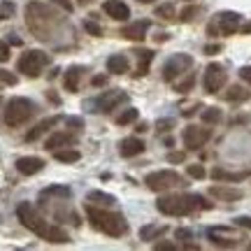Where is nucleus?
<instances>
[{
    "label": "nucleus",
    "mask_w": 251,
    "mask_h": 251,
    "mask_svg": "<svg viewBox=\"0 0 251 251\" xmlns=\"http://www.w3.org/2000/svg\"><path fill=\"white\" fill-rule=\"evenodd\" d=\"M26 26L37 40L51 42L61 30L68 28V24H65V19L58 17L49 5L33 0V2H28L26 5Z\"/></svg>",
    "instance_id": "1"
},
{
    "label": "nucleus",
    "mask_w": 251,
    "mask_h": 251,
    "mask_svg": "<svg viewBox=\"0 0 251 251\" xmlns=\"http://www.w3.org/2000/svg\"><path fill=\"white\" fill-rule=\"evenodd\" d=\"M17 216H19V221L24 224V228H28L30 233H35L37 237L45 240V242H49V244L70 242L68 233H65L63 228H58V226H54L51 221H47L45 216L40 214L30 202H21V205L17 207Z\"/></svg>",
    "instance_id": "2"
},
{
    "label": "nucleus",
    "mask_w": 251,
    "mask_h": 251,
    "mask_svg": "<svg viewBox=\"0 0 251 251\" xmlns=\"http://www.w3.org/2000/svg\"><path fill=\"white\" fill-rule=\"evenodd\" d=\"M212 202L200 193H170V196L158 198L156 209L165 216H188L193 212H202V209H212Z\"/></svg>",
    "instance_id": "3"
},
{
    "label": "nucleus",
    "mask_w": 251,
    "mask_h": 251,
    "mask_svg": "<svg viewBox=\"0 0 251 251\" xmlns=\"http://www.w3.org/2000/svg\"><path fill=\"white\" fill-rule=\"evenodd\" d=\"M86 216H89L91 226H93L96 230L109 235V237H124V235L128 233L126 216L119 214V212H107V207L86 205Z\"/></svg>",
    "instance_id": "4"
},
{
    "label": "nucleus",
    "mask_w": 251,
    "mask_h": 251,
    "mask_svg": "<svg viewBox=\"0 0 251 251\" xmlns=\"http://www.w3.org/2000/svg\"><path fill=\"white\" fill-rule=\"evenodd\" d=\"M37 112V105L33 102V100L28 98H12L7 102V107H5V124L9 126V128H19V126L28 124L30 119L35 117Z\"/></svg>",
    "instance_id": "5"
},
{
    "label": "nucleus",
    "mask_w": 251,
    "mask_h": 251,
    "mask_svg": "<svg viewBox=\"0 0 251 251\" xmlns=\"http://www.w3.org/2000/svg\"><path fill=\"white\" fill-rule=\"evenodd\" d=\"M144 184L151 188V191L161 193V191H170V188L184 186V177L175 170H156V172H149V175L144 177Z\"/></svg>",
    "instance_id": "6"
},
{
    "label": "nucleus",
    "mask_w": 251,
    "mask_h": 251,
    "mask_svg": "<svg viewBox=\"0 0 251 251\" xmlns=\"http://www.w3.org/2000/svg\"><path fill=\"white\" fill-rule=\"evenodd\" d=\"M47 65H49V56L45 54V51H40V49H30V51H26V54H21V58H19L17 63V70L24 72L26 77H40L42 75V70H45Z\"/></svg>",
    "instance_id": "7"
},
{
    "label": "nucleus",
    "mask_w": 251,
    "mask_h": 251,
    "mask_svg": "<svg viewBox=\"0 0 251 251\" xmlns=\"http://www.w3.org/2000/svg\"><path fill=\"white\" fill-rule=\"evenodd\" d=\"M126 100H128V93L121 89H114V91H105L102 96L98 98H93L91 102H86V109L91 107V112H112V109H117L119 105H124Z\"/></svg>",
    "instance_id": "8"
},
{
    "label": "nucleus",
    "mask_w": 251,
    "mask_h": 251,
    "mask_svg": "<svg viewBox=\"0 0 251 251\" xmlns=\"http://www.w3.org/2000/svg\"><path fill=\"white\" fill-rule=\"evenodd\" d=\"M242 26V17L237 12H219L214 17V21L207 26V30L214 35V33H221V35H233L237 33Z\"/></svg>",
    "instance_id": "9"
},
{
    "label": "nucleus",
    "mask_w": 251,
    "mask_h": 251,
    "mask_svg": "<svg viewBox=\"0 0 251 251\" xmlns=\"http://www.w3.org/2000/svg\"><path fill=\"white\" fill-rule=\"evenodd\" d=\"M191 65H193V58H191L188 54H175V56H170V58L165 61V65H163V81L172 84L177 77L186 75V72L191 70Z\"/></svg>",
    "instance_id": "10"
},
{
    "label": "nucleus",
    "mask_w": 251,
    "mask_h": 251,
    "mask_svg": "<svg viewBox=\"0 0 251 251\" xmlns=\"http://www.w3.org/2000/svg\"><path fill=\"white\" fill-rule=\"evenodd\" d=\"M226 81H228V72H226L224 65H219V63H209L205 70V91L207 93H219V91L226 86Z\"/></svg>",
    "instance_id": "11"
},
{
    "label": "nucleus",
    "mask_w": 251,
    "mask_h": 251,
    "mask_svg": "<svg viewBox=\"0 0 251 251\" xmlns=\"http://www.w3.org/2000/svg\"><path fill=\"white\" fill-rule=\"evenodd\" d=\"M207 237L212 240L214 247H221V249H233L240 244V235L235 233L233 228H226V226H219V228H209L207 230Z\"/></svg>",
    "instance_id": "12"
},
{
    "label": "nucleus",
    "mask_w": 251,
    "mask_h": 251,
    "mask_svg": "<svg viewBox=\"0 0 251 251\" xmlns=\"http://www.w3.org/2000/svg\"><path fill=\"white\" fill-rule=\"evenodd\" d=\"M181 137H184V147H186V149L198 151V149L205 147L207 140L212 137V130H209V128H200V126H186Z\"/></svg>",
    "instance_id": "13"
},
{
    "label": "nucleus",
    "mask_w": 251,
    "mask_h": 251,
    "mask_svg": "<svg viewBox=\"0 0 251 251\" xmlns=\"http://www.w3.org/2000/svg\"><path fill=\"white\" fill-rule=\"evenodd\" d=\"M151 28V21L149 19H142V21H135V24H128V26L121 28L119 35L126 37V40H133V42H142L147 37V30Z\"/></svg>",
    "instance_id": "14"
},
{
    "label": "nucleus",
    "mask_w": 251,
    "mask_h": 251,
    "mask_svg": "<svg viewBox=\"0 0 251 251\" xmlns=\"http://www.w3.org/2000/svg\"><path fill=\"white\" fill-rule=\"evenodd\" d=\"M102 12L112 17L114 21H126V19L130 17V7L126 5L124 0H105L102 2Z\"/></svg>",
    "instance_id": "15"
},
{
    "label": "nucleus",
    "mask_w": 251,
    "mask_h": 251,
    "mask_svg": "<svg viewBox=\"0 0 251 251\" xmlns=\"http://www.w3.org/2000/svg\"><path fill=\"white\" fill-rule=\"evenodd\" d=\"M84 75H86V68H84V65H72V68H68L65 77H63V86L70 91V93H77L81 86Z\"/></svg>",
    "instance_id": "16"
},
{
    "label": "nucleus",
    "mask_w": 251,
    "mask_h": 251,
    "mask_svg": "<svg viewBox=\"0 0 251 251\" xmlns=\"http://www.w3.org/2000/svg\"><path fill=\"white\" fill-rule=\"evenodd\" d=\"M17 170L21 175H26V177H33V175L45 170V161L37 158V156H21L17 161Z\"/></svg>",
    "instance_id": "17"
},
{
    "label": "nucleus",
    "mask_w": 251,
    "mask_h": 251,
    "mask_svg": "<svg viewBox=\"0 0 251 251\" xmlns=\"http://www.w3.org/2000/svg\"><path fill=\"white\" fill-rule=\"evenodd\" d=\"M144 149H147V144H144V140H140V137H126V140L119 142V153H121L124 158L140 156V153H144Z\"/></svg>",
    "instance_id": "18"
},
{
    "label": "nucleus",
    "mask_w": 251,
    "mask_h": 251,
    "mask_svg": "<svg viewBox=\"0 0 251 251\" xmlns=\"http://www.w3.org/2000/svg\"><path fill=\"white\" fill-rule=\"evenodd\" d=\"M77 142V137L72 133H51L49 137H47L45 147L49 149V151H56V149H61V147H70V144Z\"/></svg>",
    "instance_id": "19"
},
{
    "label": "nucleus",
    "mask_w": 251,
    "mask_h": 251,
    "mask_svg": "<svg viewBox=\"0 0 251 251\" xmlns=\"http://www.w3.org/2000/svg\"><path fill=\"white\" fill-rule=\"evenodd\" d=\"M209 196L219 198V200H224V202H235V200H240L244 193L240 191V188H230V186L219 184V186H212V188H209Z\"/></svg>",
    "instance_id": "20"
},
{
    "label": "nucleus",
    "mask_w": 251,
    "mask_h": 251,
    "mask_svg": "<svg viewBox=\"0 0 251 251\" xmlns=\"http://www.w3.org/2000/svg\"><path fill=\"white\" fill-rule=\"evenodd\" d=\"M212 175V179H216V181H242V179H247V177H251V168L249 170H242V172H230V170H224V168H214V170L209 172Z\"/></svg>",
    "instance_id": "21"
},
{
    "label": "nucleus",
    "mask_w": 251,
    "mask_h": 251,
    "mask_svg": "<svg viewBox=\"0 0 251 251\" xmlns=\"http://www.w3.org/2000/svg\"><path fill=\"white\" fill-rule=\"evenodd\" d=\"M168 233V226L163 224H149V226H142L140 228V240L144 242H151V240H158L161 235Z\"/></svg>",
    "instance_id": "22"
},
{
    "label": "nucleus",
    "mask_w": 251,
    "mask_h": 251,
    "mask_svg": "<svg viewBox=\"0 0 251 251\" xmlns=\"http://www.w3.org/2000/svg\"><path fill=\"white\" fill-rule=\"evenodd\" d=\"M107 70L114 72V75H126L130 70V63L126 58V54H112L107 58Z\"/></svg>",
    "instance_id": "23"
},
{
    "label": "nucleus",
    "mask_w": 251,
    "mask_h": 251,
    "mask_svg": "<svg viewBox=\"0 0 251 251\" xmlns=\"http://www.w3.org/2000/svg\"><path fill=\"white\" fill-rule=\"evenodd\" d=\"M117 202V198L105 193V191H91L86 196V205H98V207H112Z\"/></svg>",
    "instance_id": "24"
},
{
    "label": "nucleus",
    "mask_w": 251,
    "mask_h": 251,
    "mask_svg": "<svg viewBox=\"0 0 251 251\" xmlns=\"http://www.w3.org/2000/svg\"><path fill=\"white\" fill-rule=\"evenodd\" d=\"M135 56H137V61H140V65H137V77H142V75H147V70H149V65H151L153 61V51H149V49H137V51H133Z\"/></svg>",
    "instance_id": "25"
},
{
    "label": "nucleus",
    "mask_w": 251,
    "mask_h": 251,
    "mask_svg": "<svg viewBox=\"0 0 251 251\" xmlns=\"http://www.w3.org/2000/svg\"><path fill=\"white\" fill-rule=\"evenodd\" d=\"M58 119H61V117H51V119H45V121H40V124H37L35 128H33V130L26 135V142H33V140H37V137H40L42 133H47V130H49L51 126L58 124Z\"/></svg>",
    "instance_id": "26"
},
{
    "label": "nucleus",
    "mask_w": 251,
    "mask_h": 251,
    "mask_svg": "<svg viewBox=\"0 0 251 251\" xmlns=\"http://www.w3.org/2000/svg\"><path fill=\"white\" fill-rule=\"evenodd\" d=\"M251 98V93L242 86H230V89L226 91V100L228 102H247Z\"/></svg>",
    "instance_id": "27"
},
{
    "label": "nucleus",
    "mask_w": 251,
    "mask_h": 251,
    "mask_svg": "<svg viewBox=\"0 0 251 251\" xmlns=\"http://www.w3.org/2000/svg\"><path fill=\"white\" fill-rule=\"evenodd\" d=\"M54 158L58 163H77L81 158V153L77 151V149H70V147H68V149H56Z\"/></svg>",
    "instance_id": "28"
},
{
    "label": "nucleus",
    "mask_w": 251,
    "mask_h": 251,
    "mask_svg": "<svg viewBox=\"0 0 251 251\" xmlns=\"http://www.w3.org/2000/svg\"><path fill=\"white\" fill-rule=\"evenodd\" d=\"M56 196L70 198V196H72V191H70L68 186H49V188H45V191L40 193V198H56Z\"/></svg>",
    "instance_id": "29"
},
{
    "label": "nucleus",
    "mask_w": 251,
    "mask_h": 251,
    "mask_svg": "<svg viewBox=\"0 0 251 251\" xmlns=\"http://www.w3.org/2000/svg\"><path fill=\"white\" fill-rule=\"evenodd\" d=\"M133 121H137V109L135 107H128L126 112H121V114L117 117L119 126H128V124H133Z\"/></svg>",
    "instance_id": "30"
},
{
    "label": "nucleus",
    "mask_w": 251,
    "mask_h": 251,
    "mask_svg": "<svg viewBox=\"0 0 251 251\" xmlns=\"http://www.w3.org/2000/svg\"><path fill=\"white\" fill-rule=\"evenodd\" d=\"M200 117H202L205 124H219V121H221V109L219 107H207Z\"/></svg>",
    "instance_id": "31"
},
{
    "label": "nucleus",
    "mask_w": 251,
    "mask_h": 251,
    "mask_svg": "<svg viewBox=\"0 0 251 251\" xmlns=\"http://www.w3.org/2000/svg\"><path fill=\"white\" fill-rule=\"evenodd\" d=\"M193 84H196V75H193V72H186V79L179 81V84L175 86V91H179V93H186V91L193 89Z\"/></svg>",
    "instance_id": "32"
},
{
    "label": "nucleus",
    "mask_w": 251,
    "mask_h": 251,
    "mask_svg": "<svg viewBox=\"0 0 251 251\" xmlns=\"http://www.w3.org/2000/svg\"><path fill=\"white\" fill-rule=\"evenodd\" d=\"M186 172H188V177H193V179H205L207 177V170L202 165H188Z\"/></svg>",
    "instance_id": "33"
},
{
    "label": "nucleus",
    "mask_w": 251,
    "mask_h": 251,
    "mask_svg": "<svg viewBox=\"0 0 251 251\" xmlns=\"http://www.w3.org/2000/svg\"><path fill=\"white\" fill-rule=\"evenodd\" d=\"M156 17L172 19V17H175V7H172L170 2H165V5H161V7H156Z\"/></svg>",
    "instance_id": "34"
},
{
    "label": "nucleus",
    "mask_w": 251,
    "mask_h": 251,
    "mask_svg": "<svg viewBox=\"0 0 251 251\" xmlns=\"http://www.w3.org/2000/svg\"><path fill=\"white\" fill-rule=\"evenodd\" d=\"M196 14H200V7H186V9H181V14H179V19L181 21H193L196 19Z\"/></svg>",
    "instance_id": "35"
},
{
    "label": "nucleus",
    "mask_w": 251,
    "mask_h": 251,
    "mask_svg": "<svg viewBox=\"0 0 251 251\" xmlns=\"http://www.w3.org/2000/svg\"><path fill=\"white\" fill-rule=\"evenodd\" d=\"M84 28H86V33H91V35H96V37L102 35V28L96 21H84Z\"/></svg>",
    "instance_id": "36"
},
{
    "label": "nucleus",
    "mask_w": 251,
    "mask_h": 251,
    "mask_svg": "<svg viewBox=\"0 0 251 251\" xmlns=\"http://www.w3.org/2000/svg\"><path fill=\"white\" fill-rule=\"evenodd\" d=\"M0 81H2V84H9V86H14V84H17V75H12L9 70H0Z\"/></svg>",
    "instance_id": "37"
},
{
    "label": "nucleus",
    "mask_w": 251,
    "mask_h": 251,
    "mask_svg": "<svg viewBox=\"0 0 251 251\" xmlns=\"http://www.w3.org/2000/svg\"><path fill=\"white\" fill-rule=\"evenodd\" d=\"M172 126H175V121H172V119H161V121L156 124V128H158V133H170Z\"/></svg>",
    "instance_id": "38"
},
{
    "label": "nucleus",
    "mask_w": 251,
    "mask_h": 251,
    "mask_svg": "<svg viewBox=\"0 0 251 251\" xmlns=\"http://www.w3.org/2000/svg\"><path fill=\"white\" fill-rule=\"evenodd\" d=\"M14 14V5L12 2H2L0 5V19H7V17H12Z\"/></svg>",
    "instance_id": "39"
},
{
    "label": "nucleus",
    "mask_w": 251,
    "mask_h": 251,
    "mask_svg": "<svg viewBox=\"0 0 251 251\" xmlns=\"http://www.w3.org/2000/svg\"><path fill=\"white\" fill-rule=\"evenodd\" d=\"M9 61V45L7 42H0V63Z\"/></svg>",
    "instance_id": "40"
},
{
    "label": "nucleus",
    "mask_w": 251,
    "mask_h": 251,
    "mask_svg": "<svg viewBox=\"0 0 251 251\" xmlns=\"http://www.w3.org/2000/svg\"><path fill=\"white\" fill-rule=\"evenodd\" d=\"M184 151H172V153H168V161L170 163H184Z\"/></svg>",
    "instance_id": "41"
},
{
    "label": "nucleus",
    "mask_w": 251,
    "mask_h": 251,
    "mask_svg": "<svg viewBox=\"0 0 251 251\" xmlns=\"http://www.w3.org/2000/svg\"><path fill=\"white\" fill-rule=\"evenodd\" d=\"M235 224L240 226V228H249L251 230V216H237V219H235Z\"/></svg>",
    "instance_id": "42"
},
{
    "label": "nucleus",
    "mask_w": 251,
    "mask_h": 251,
    "mask_svg": "<svg viewBox=\"0 0 251 251\" xmlns=\"http://www.w3.org/2000/svg\"><path fill=\"white\" fill-rule=\"evenodd\" d=\"M240 77H242V81L251 84V65H244V68H240Z\"/></svg>",
    "instance_id": "43"
},
{
    "label": "nucleus",
    "mask_w": 251,
    "mask_h": 251,
    "mask_svg": "<svg viewBox=\"0 0 251 251\" xmlns=\"http://www.w3.org/2000/svg\"><path fill=\"white\" fill-rule=\"evenodd\" d=\"M175 235H177V240H191V237H193V233H191L188 228H179Z\"/></svg>",
    "instance_id": "44"
},
{
    "label": "nucleus",
    "mask_w": 251,
    "mask_h": 251,
    "mask_svg": "<svg viewBox=\"0 0 251 251\" xmlns=\"http://www.w3.org/2000/svg\"><path fill=\"white\" fill-rule=\"evenodd\" d=\"M51 2H56V5H58V7H63L65 12H72V9H75L70 0H51Z\"/></svg>",
    "instance_id": "45"
},
{
    "label": "nucleus",
    "mask_w": 251,
    "mask_h": 251,
    "mask_svg": "<svg viewBox=\"0 0 251 251\" xmlns=\"http://www.w3.org/2000/svg\"><path fill=\"white\" fill-rule=\"evenodd\" d=\"M91 84H93V86H105V84H107V77H105V75H98V77L91 79Z\"/></svg>",
    "instance_id": "46"
},
{
    "label": "nucleus",
    "mask_w": 251,
    "mask_h": 251,
    "mask_svg": "<svg viewBox=\"0 0 251 251\" xmlns=\"http://www.w3.org/2000/svg\"><path fill=\"white\" fill-rule=\"evenodd\" d=\"M219 51H221V47H219V45H207L205 47V54H209V56H212V54H219Z\"/></svg>",
    "instance_id": "47"
},
{
    "label": "nucleus",
    "mask_w": 251,
    "mask_h": 251,
    "mask_svg": "<svg viewBox=\"0 0 251 251\" xmlns=\"http://www.w3.org/2000/svg\"><path fill=\"white\" fill-rule=\"evenodd\" d=\"M68 126H77V128H81L84 121H81V119H68Z\"/></svg>",
    "instance_id": "48"
},
{
    "label": "nucleus",
    "mask_w": 251,
    "mask_h": 251,
    "mask_svg": "<svg viewBox=\"0 0 251 251\" xmlns=\"http://www.w3.org/2000/svg\"><path fill=\"white\" fill-rule=\"evenodd\" d=\"M156 249L163 251V249H175V244H168V242H161V244H156Z\"/></svg>",
    "instance_id": "49"
},
{
    "label": "nucleus",
    "mask_w": 251,
    "mask_h": 251,
    "mask_svg": "<svg viewBox=\"0 0 251 251\" xmlns=\"http://www.w3.org/2000/svg\"><path fill=\"white\" fill-rule=\"evenodd\" d=\"M135 130H137V133H144V130H147V124H137V128H135Z\"/></svg>",
    "instance_id": "50"
},
{
    "label": "nucleus",
    "mask_w": 251,
    "mask_h": 251,
    "mask_svg": "<svg viewBox=\"0 0 251 251\" xmlns=\"http://www.w3.org/2000/svg\"><path fill=\"white\" fill-rule=\"evenodd\" d=\"M137 2H142V5H151V2H156V0H137Z\"/></svg>",
    "instance_id": "51"
},
{
    "label": "nucleus",
    "mask_w": 251,
    "mask_h": 251,
    "mask_svg": "<svg viewBox=\"0 0 251 251\" xmlns=\"http://www.w3.org/2000/svg\"><path fill=\"white\" fill-rule=\"evenodd\" d=\"M79 5H89V2H93V0H77Z\"/></svg>",
    "instance_id": "52"
},
{
    "label": "nucleus",
    "mask_w": 251,
    "mask_h": 251,
    "mask_svg": "<svg viewBox=\"0 0 251 251\" xmlns=\"http://www.w3.org/2000/svg\"><path fill=\"white\" fill-rule=\"evenodd\" d=\"M0 105H2V98H0Z\"/></svg>",
    "instance_id": "53"
},
{
    "label": "nucleus",
    "mask_w": 251,
    "mask_h": 251,
    "mask_svg": "<svg viewBox=\"0 0 251 251\" xmlns=\"http://www.w3.org/2000/svg\"><path fill=\"white\" fill-rule=\"evenodd\" d=\"M249 249H251V242H249Z\"/></svg>",
    "instance_id": "54"
}]
</instances>
